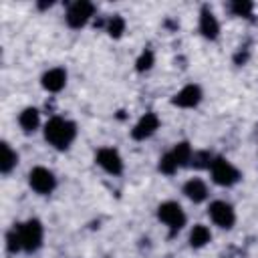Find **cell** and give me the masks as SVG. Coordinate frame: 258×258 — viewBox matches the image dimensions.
<instances>
[{
  "label": "cell",
  "instance_id": "6da1fadb",
  "mask_svg": "<svg viewBox=\"0 0 258 258\" xmlns=\"http://www.w3.org/2000/svg\"><path fill=\"white\" fill-rule=\"evenodd\" d=\"M75 135H77V125L69 119L52 117L44 125V139L56 149H67L73 143Z\"/></svg>",
  "mask_w": 258,
  "mask_h": 258
},
{
  "label": "cell",
  "instance_id": "7a4b0ae2",
  "mask_svg": "<svg viewBox=\"0 0 258 258\" xmlns=\"http://www.w3.org/2000/svg\"><path fill=\"white\" fill-rule=\"evenodd\" d=\"M18 234H20V242H22V250L24 252H36L42 244V224L38 220H28L24 224H18Z\"/></svg>",
  "mask_w": 258,
  "mask_h": 258
},
{
  "label": "cell",
  "instance_id": "3957f363",
  "mask_svg": "<svg viewBox=\"0 0 258 258\" xmlns=\"http://www.w3.org/2000/svg\"><path fill=\"white\" fill-rule=\"evenodd\" d=\"M210 171H212V179H214L218 185H224V187H230V185H234V183L240 179V171H238L228 159H224V157L212 159Z\"/></svg>",
  "mask_w": 258,
  "mask_h": 258
},
{
  "label": "cell",
  "instance_id": "277c9868",
  "mask_svg": "<svg viewBox=\"0 0 258 258\" xmlns=\"http://www.w3.org/2000/svg\"><path fill=\"white\" fill-rule=\"evenodd\" d=\"M157 218L165 226H169V232L171 234H175L177 230H181L183 224H185V214H183V210H181V206L177 202H163L157 208Z\"/></svg>",
  "mask_w": 258,
  "mask_h": 258
},
{
  "label": "cell",
  "instance_id": "5b68a950",
  "mask_svg": "<svg viewBox=\"0 0 258 258\" xmlns=\"http://www.w3.org/2000/svg\"><path fill=\"white\" fill-rule=\"evenodd\" d=\"M28 183H30V187H32L36 194H40V196H46V194H50V191L56 187V179H54L52 171L46 169V167H34V169H30V173H28Z\"/></svg>",
  "mask_w": 258,
  "mask_h": 258
},
{
  "label": "cell",
  "instance_id": "8992f818",
  "mask_svg": "<svg viewBox=\"0 0 258 258\" xmlns=\"http://www.w3.org/2000/svg\"><path fill=\"white\" fill-rule=\"evenodd\" d=\"M95 12V6L87 0H79V2H73L67 10V24L71 28H81L89 22V18L93 16Z\"/></svg>",
  "mask_w": 258,
  "mask_h": 258
},
{
  "label": "cell",
  "instance_id": "52a82bcc",
  "mask_svg": "<svg viewBox=\"0 0 258 258\" xmlns=\"http://www.w3.org/2000/svg\"><path fill=\"white\" fill-rule=\"evenodd\" d=\"M210 218H212V222H214L216 226H220V228H224V230H230V228L234 226V222H236L234 208H232L230 204L222 202V200L210 204Z\"/></svg>",
  "mask_w": 258,
  "mask_h": 258
},
{
  "label": "cell",
  "instance_id": "ba28073f",
  "mask_svg": "<svg viewBox=\"0 0 258 258\" xmlns=\"http://www.w3.org/2000/svg\"><path fill=\"white\" fill-rule=\"evenodd\" d=\"M97 163L107 171V173H113V175H119L123 171V159L121 155L117 153V149L113 147H103L97 151Z\"/></svg>",
  "mask_w": 258,
  "mask_h": 258
},
{
  "label": "cell",
  "instance_id": "9c48e42d",
  "mask_svg": "<svg viewBox=\"0 0 258 258\" xmlns=\"http://www.w3.org/2000/svg\"><path fill=\"white\" fill-rule=\"evenodd\" d=\"M159 127V117L155 113H145L137 123L135 127L131 129V137L137 139V141H143L147 137H151Z\"/></svg>",
  "mask_w": 258,
  "mask_h": 258
},
{
  "label": "cell",
  "instance_id": "30bf717a",
  "mask_svg": "<svg viewBox=\"0 0 258 258\" xmlns=\"http://www.w3.org/2000/svg\"><path fill=\"white\" fill-rule=\"evenodd\" d=\"M202 101V89L198 85H185L173 99L171 103L175 107H181V109H194L198 103Z\"/></svg>",
  "mask_w": 258,
  "mask_h": 258
},
{
  "label": "cell",
  "instance_id": "8fae6325",
  "mask_svg": "<svg viewBox=\"0 0 258 258\" xmlns=\"http://www.w3.org/2000/svg\"><path fill=\"white\" fill-rule=\"evenodd\" d=\"M200 32L208 40H216L218 38V32H220V24H218L216 16L212 14V10L208 6H204L202 8V14H200Z\"/></svg>",
  "mask_w": 258,
  "mask_h": 258
},
{
  "label": "cell",
  "instance_id": "7c38bea8",
  "mask_svg": "<svg viewBox=\"0 0 258 258\" xmlns=\"http://www.w3.org/2000/svg\"><path fill=\"white\" fill-rule=\"evenodd\" d=\"M67 83V73L64 69H50L42 75V87L48 91V93H58Z\"/></svg>",
  "mask_w": 258,
  "mask_h": 258
},
{
  "label": "cell",
  "instance_id": "4fadbf2b",
  "mask_svg": "<svg viewBox=\"0 0 258 258\" xmlns=\"http://www.w3.org/2000/svg\"><path fill=\"white\" fill-rule=\"evenodd\" d=\"M183 194L194 202V204H200L208 198V187L202 179H189L185 185H183Z\"/></svg>",
  "mask_w": 258,
  "mask_h": 258
},
{
  "label": "cell",
  "instance_id": "5bb4252c",
  "mask_svg": "<svg viewBox=\"0 0 258 258\" xmlns=\"http://www.w3.org/2000/svg\"><path fill=\"white\" fill-rule=\"evenodd\" d=\"M18 123H20V127H22L26 133H32V131L38 127V123H40L38 109H34V107H26V109L20 113Z\"/></svg>",
  "mask_w": 258,
  "mask_h": 258
},
{
  "label": "cell",
  "instance_id": "9a60e30c",
  "mask_svg": "<svg viewBox=\"0 0 258 258\" xmlns=\"http://www.w3.org/2000/svg\"><path fill=\"white\" fill-rule=\"evenodd\" d=\"M169 153L173 155V159L177 161V165H179V167L189 165L191 155H194V151H191V147H189V143H187V141H179V143H175V147H173Z\"/></svg>",
  "mask_w": 258,
  "mask_h": 258
},
{
  "label": "cell",
  "instance_id": "2e32d148",
  "mask_svg": "<svg viewBox=\"0 0 258 258\" xmlns=\"http://www.w3.org/2000/svg\"><path fill=\"white\" fill-rule=\"evenodd\" d=\"M210 240H212V234H210V230L206 226L198 224V226L191 228V232H189V244H191V248H202Z\"/></svg>",
  "mask_w": 258,
  "mask_h": 258
},
{
  "label": "cell",
  "instance_id": "e0dca14e",
  "mask_svg": "<svg viewBox=\"0 0 258 258\" xmlns=\"http://www.w3.org/2000/svg\"><path fill=\"white\" fill-rule=\"evenodd\" d=\"M16 161H18V155L10 149V145L8 143H2V157H0V171L2 173H10L12 171V167L16 165Z\"/></svg>",
  "mask_w": 258,
  "mask_h": 258
},
{
  "label": "cell",
  "instance_id": "ac0fdd59",
  "mask_svg": "<svg viewBox=\"0 0 258 258\" xmlns=\"http://www.w3.org/2000/svg\"><path fill=\"white\" fill-rule=\"evenodd\" d=\"M105 28H107V32H109V36H113V38H119L123 32H125V20L121 18V16H111L109 20H107V24H105Z\"/></svg>",
  "mask_w": 258,
  "mask_h": 258
},
{
  "label": "cell",
  "instance_id": "d6986e66",
  "mask_svg": "<svg viewBox=\"0 0 258 258\" xmlns=\"http://www.w3.org/2000/svg\"><path fill=\"white\" fill-rule=\"evenodd\" d=\"M252 8H254V4L252 2H246V0H236V2L230 4V10L236 16H244V18H250L252 16Z\"/></svg>",
  "mask_w": 258,
  "mask_h": 258
},
{
  "label": "cell",
  "instance_id": "ffe728a7",
  "mask_svg": "<svg viewBox=\"0 0 258 258\" xmlns=\"http://www.w3.org/2000/svg\"><path fill=\"white\" fill-rule=\"evenodd\" d=\"M189 165H191V167H196V169L210 167V165H212V157H210V153H208V151H194Z\"/></svg>",
  "mask_w": 258,
  "mask_h": 258
},
{
  "label": "cell",
  "instance_id": "44dd1931",
  "mask_svg": "<svg viewBox=\"0 0 258 258\" xmlns=\"http://www.w3.org/2000/svg\"><path fill=\"white\" fill-rule=\"evenodd\" d=\"M6 248H8V252H18V250H22V242H20V234H18V226H14L8 234H6Z\"/></svg>",
  "mask_w": 258,
  "mask_h": 258
},
{
  "label": "cell",
  "instance_id": "7402d4cb",
  "mask_svg": "<svg viewBox=\"0 0 258 258\" xmlns=\"http://www.w3.org/2000/svg\"><path fill=\"white\" fill-rule=\"evenodd\" d=\"M177 161L173 159V155L171 153H165L161 159H159V171L161 173H165V175H171V173H175L177 171Z\"/></svg>",
  "mask_w": 258,
  "mask_h": 258
},
{
  "label": "cell",
  "instance_id": "603a6c76",
  "mask_svg": "<svg viewBox=\"0 0 258 258\" xmlns=\"http://www.w3.org/2000/svg\"><path fill=\"white\" fill-rule=\"evenodd\" d=\"M153 67V52L149 50V48H145L141 54H139V58H137V62H135V69L139 71V73H143V71H149Z\"/></svg>",
  "mask_w": 258,
  "mask_h": 258
}]
</instances>
